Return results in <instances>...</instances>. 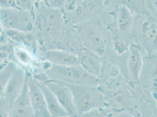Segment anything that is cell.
Instances as JSON below:
<instances>
[{
    "label": "cell",
    "mask_w": 157,
    "mask_h": 117,
    "mask_svg": "<svg viewBox=\"0 0 157 117\" xmlns=\"http://www.w3.org/2000/svg\"><path fill=\"white\" fill-rule=\"evenodd\" d=\"M139 83L157 100V54L145 57Z\"/></svg>",
    "instance_id": "obj_4"
},
{
    "label": "cell",
    "mask_w": 157,
    "mask_h": 117,
    "mask_svg": "<svg viewBox=\"0 0 157 117\" xmlns=\"http://www.w3.org/2000/svg\"><path fill=\"white\" fill-rule=\"evenodd\" d=\"M10 112L11 117H35L29 95L27 73L24 89L11 106Z\"/></svg>",
    "instance_id": "obj_8"
},
{
    "label": "cell",
    "mask_w": 157,
    "mask_h": 117,
    "mask_svg": "<svg viewBox=\"0 0 157 117\" xmlns=\"http://www.w3.org/2000/svg\"><path fill=\"white\" fill-rule=\"evenodd\" d=\"M77 56L80 65L92 75L98 77L101 69V61L98 54L86 49L78 52Z\"/></svg>",
    "instance_id": "obj_10"
},
{
    "label": "cell",
    "mask_w": 157,
    "mask_h": 117,
    "mask_svg": "<svg viewBox=\"0 0 157 117\" xmlns=\"http://www.w3.org/2000/svg\"><path fill=\"white\" fill-rule=\"evenodd\" d=\"M26 77V72L23 69L17 66L8 81L3 91L1 92V97L5 99L10 108L22 91Z\"/></svg>",
    "instance_id": "obj_6"
},
{
    "label": "cell",
    "mask_w": 157,
    "mask_h": 117,
    "mask_svg": "<svg viewBox=\"0 0 157 117\" xmlns=\"http://www.w3.org/2000/svg\"><path fill=\"white\" fill-rule=\"evenodd\" d=\"M47 87L57 98L59 104L69 117H78V114L73 101L72 91L67 85L56 81H44Z\"/></svg>",
    "instance_id": "obj_5"
},
{
    "label": "cell",
    "mask_w": 157,
    "mask_h": 117,
    "mask_svg": "<svg viewBox=\"0 0 157 117\" xmlns=\"http://www.w3.org/2000/svg\"><path fill=\"white\" fill-rule=\"evenodd\" d=\"M150 2H147L150 5H151V7H152L154 11L157 14V0L156 1H150Z\"/></svg>",
    "instance_id": "obj_21"
},
{
    "label": "cell",
    "mask_w": 157,
    "mask_h": 117,
    "mask_svg": "<svg viewBox=\"0 0 157 117\" xmlns=\"http://www.w3.org/2000/svg\"><path fill=\"white\" fill-rule=\"evenodd\" d=\"M39 87L43 92L49 112L51 117H62L67 116L65 110L59 104L58 100L52 91L47 87L44 81L36 78Z\"/></svg>",
    "instance_id": "obj_13"
},
{
    "label": "cell",
    "mask_w": 157,
    "mask_h": 117,
    "mask_svg": "<svg viewBox=\"0 0 157 117\" xmlns=\"http://www.w3.org/2000/svg\"><path fill=\"white\" fill-rule=\"evenodd\" d=\"M45 58L53 65L72 66L80 65L77 55L61 50L48 51L45 53Z\"/></svg>",
    "instance_id": "obj_12"
},
{
    "label": "cell",
    "mask_w": 157,
    "mask_h": 117,
    "mask_svg": "<svg viewBox=\"0 0 157 117\" xmlns=\"http://www.w3.org/2000/svg\"><path fill=\"white\" fill-rule=\"evenodd\" d=\"M17 66L13 63H8L4 67H2L1 70V83H0V91H3L4 87L7 85L8 81L11 77L13 71L17 68Z\"/></svg>",
    "instance_id": "obj_15"
},
{
    "label": "cell",
    "mask_w": 157,
    "mask_h": 117,
    "mask_svg": "<svg viewBox=\"0 0 157 117\" xmlns=\"http://www.w3.org/2000/svg\"><path fill=\"white\" fill-rule=\"evenodd\" d=\"M48 80L66 85H81L98 87L99 78L87 72L82 66H59L51 65L45 70Z\"/></svg>",
    "instance_id": "obj_1"
},
{
    "label": "cell",
    "mask_w": 157,
    "mask_h": 117,
    "mask_svg": "<svg viewBox=\"0 0 157 117\" xmlns=\"http://www.w3.org/2000/svg\"><path fill=\"white\" fill-rule=\"evenodd\" d=\"M111 110L110 107L95 109L85 112L78 117H109Z\"/></svg>",
    "instance_id": "obj_17"
},
{
    "label": "cell",
    "mask_w": 157,
    "mask_h": 117,
    "mask_svg": "<svg viewBox=\"0 0 157 117\" xmlns=\"http://www.w3.org/2000/svg\"><path fill=\"white\" fill-rule=\"evenodd\" d=\"M133 14L130 9L122 4L118 7L116 15L115 22L118 30L124 34L131 32L133 26Z\"/></svg>",
    "instance_id": "obj_14"
},
{
    "label": "cell",
    "mask_w": 157,
    "mask_h": 117,
    "mask_svg": "<svg viewBox=\"0 0 157 117\" xmlns=\"http://www.w3.org/2000/svg\"><path fill=\"white\" fill-rule=\"evenodd\" d=\"M109 117H135L131 112L126 109L112 108Z\"/></svg>",
    "instance_id": "obj_20"
},
{
    "label": "cell",
    "mask_w": 157,
    "mask_h": 117,
    "mask_svg": "<svg viewBox=\"0 0 157 117\" xmlns=\"http://www.w3.org/2000/svg\"><path fill=\"white\" fill-rule=\"evenodd\" d=\"M144 59L140 46L137 44H131L129 49L127 66L130 76L135 83H139V78L144 65Z\"/></svg>",
    "instance_id": "obj_9"
},
{
    "label": "cell",
    "mask_w": 157,
    "mask_h": 117,
    "mask_svg": "<svg viewBox=\"0 0 157 117\" xmlns=\"http://www.w3.org/2000/svg\"><path fill=\"white\" fill-rule=\"evenodd\" d=\"M150 17V15H148V19L142 24L141 35L148 50L157 54V21Z\"/></svg>",
    "instance_id": "obj_11"
},
{
    "label": "cell",
    "mask_w": 157,
    "mask_h": 117,
    "mask_svg": "<svg viewBox=\"0 0 157 117\" xmlns=\"http://www.w3.org/2000/svg\"><path fill=\"white\" fill-rule=\"evenodd\" d=\"M66 85V84H65ZM73 94L78 116L90 111L110 107V104L98 87L66 85Z\"/></svg>",
    "instance_id": "obj_2"
},
{
    "label": "cell",
    "mask_w": 157,
    "mask_h": 117,
    "mask_svg": "<svg viewBox=\"0 0 157 117\" xmlns=\"http://www.w3.org/2000/svg\"><path fill=\"white\" fill-rule=\"evenodd\" d=\"M29 12L17 8H1V25L9 31H28L32 27Z\"/></svg>",
    "instance_id": "obj_3"
},
{
    "label": "cell",
    "mask_w": 157,
    "mask_h": 117,
    "mask_svg": "<svg viewBox=\"0 0 157 117\" xmlns=\"http://www.w3.org/2000/svg\"><path fill=\"white\" fill-rule=\"evenodd\" d=\"M156 107H157V100H156Z\"/></svg>",
    "instance_id": "obj_22"
},
{
    "label": "cell",
    "mask_w": 157,
    "mask_h": 117,
    "mask_svg": "<svg viewBox=\"0 0 157 117\" xmlns=\"http://www.w3.org/2000/svg\"><path fill=\"white\" fill-rule=\"evenodd\" d=\"M0 117H11V108L2 97L0 98Z\"/></svg>",
    "instance_id": "obj_19"
},
{
    "label": "cell",
    "mask_w": 157,
    "mask_h": 117,
    "mask_svg": "<svg viewBox=\"0 0 157 117\" xmlns=\"http://www.w3.org/2000/svg\"><path fill=\"white\" fill-rule=\"evenodd\" d=\"M68 117V116H65V117Z\"/></svg>",
    "instance_id": "obj_23"
},
{
    "label": "cell",
    "mask_w": 157,
    "mask_h": 117,
    "mask_svg": "<svg viewBox=\"0 0 157 117\" xmlns=\"http://www.w3.org/2000/svg\"><path fill=\"white\" fill-rule=\"evenodd\" d=\"M15 55L20 62L23 64H28L31 60L30 55L22 49H17L15 51Z\"/></svg>",
    "instance_id": "obj_18"
},
{
    "label": "cell",
    "mask_w": 157,
    "mask_h": 117,
    "mask_svg": "<svg viewBox=\"0 0 157 117\" xmlns=\"http://www.w3.org/2000/svg\"><path fill=\"white\" fill-rule=\"evenodd\" d=\"M29 95L35 117H51L44 94L36 78L27 73Z\"/></svg>",
    "instance_id": "obj_7"
},
{
    "label": "cell",
    "mask_w": 157,
    "mask_h": 117,
    "mask_svg": "<svg viewBox=\"0 0 157 117\" xmlns=\"http://www.w3.org/2000/svg\"><path fill=\"white\" fill-rule=\"evenodd\" d=\"M126 3H123L127 7L132 13H145L148 15V12L147 11L146 2L143 1H126Z\"/></svg>",
    "instance_id": "obj_16"
}]
</instances>
